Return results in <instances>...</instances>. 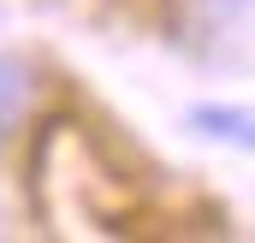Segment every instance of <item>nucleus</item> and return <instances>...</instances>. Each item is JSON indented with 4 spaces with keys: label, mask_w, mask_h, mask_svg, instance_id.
I'll return each instance as SVG.
<instances>
[{
    "label": "nucleus",
    "mask_w": 255,
    "mask_h": 243,
    "mask_svg": "<svg viewBox=\"0 0 255 243\" xmlns=\"http://www.w3.org/2000/svg\"><path fill=\"white\" fill-rule=\"evenodd\" d=\"M24 101H30V89H24V71L0 54V142L18 130V119H24Z\"/></svg>",
    "instance_id": "nucleus-1"
},
{
    "label": "nucleus",
    "mask_w": 255,
    "mask_h": 243,
    "mask_svg": "<svg viewBox=\"0 0 255 243\" xmlns=\"http://www.w3.org/2000/svg\"><path fill=\"white\" fill-rule=\"evenodd\" d=\"M190 124L196 130H208V136H226V142H238V148H250V113L244 107H196L190 113Z\"/></svg>",
    "instance_id": "nucleus-2"
},
{
    "label": "nucleus",
    "mask_w": 255,
    "mask_h": 243,
    "mask_svg": "<svg viewBox=\"0 0 255 243\" xmlns=\"http://www.w3.org/2000/svg\"><path fill=\"white\" fill-rule=\"evenodd\" d=\"M232 6H244V0H232Z\"/></svg>",
    "instance_id": "nucleus-3"
}]
</instances>
